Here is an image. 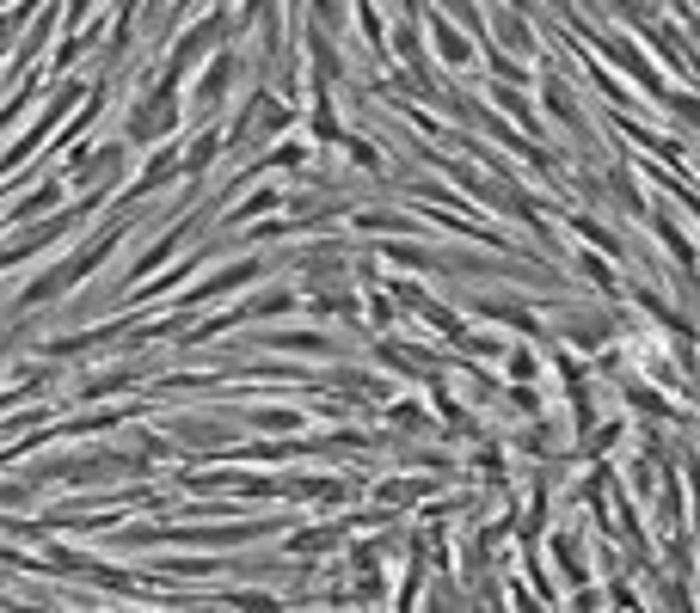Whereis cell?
<instances>
[{"label":"cell","mask_w":700,"mask_h":613,"mask_svg":"<svg viewBox=\"0 0 700 613\" xmlns=\"http://www.w3.org/2000/svg\"><path fill=\"white\" fill-rule=\"evenodd\" d=\"M424 490H431V478H388V485H381V504H418Z\"/></svg>","instance_id":"cell-22"},{"label":"cell","mask_w":700,"mask_h":613,"mask_svg":"<svg viewBox=\"0 0 700 613\" xmlns=\"http://www.w3.org/2000/svg\"><path fill=\"white\" fill-rule=\"evenodd\" d=\"M608 203H615L621 215H639V221H645V203H639V178H633L627 166L608 172Z\"/></svg>","instance_id":"cell-15"},{"label":"cell","mask_w":700,"mask_h":613,"mask_svg":"<svg viewBox=\"0 0 700 613\" xmlns=\"http://www.w3.org/2000/svg\"><path fill=\"white\" fill-rule=\"evenodd\" d=\"M541 99H547V111H553V117H560V123H565V129H572L577 141H590V117L577 111L572 86H565V80L553 74V68H547V74H541Z\"/></svg>","instance_id":"cell-5"},{"label":"cell","mask_w":700,"mask_h":613,"mask_svg":"<svg viewBox=\"0 0 700 613\" xmlns=\"http://www.w3.org/2000/svg\"><path fill=\"white\" fill-rule=\"evenodd\" d=\"M0 504H25V485H0Z\"/></svg>","instance_id":"cell-38"},{"label":"cell","mask_w":700,"mask_h":613,"mask_svg":"<svg viewBox=\"0 0 700 613\" xmlns=\"http://www.w3.org/2000/svg\"><path fill=\"white\" fill-rule=\"evenodd\" d=\"M510 374H516V381H529V374H535V356L529 350H510Z\"/></svg>","instance_id":"cell-37"},{"label":"cell","mask_w":700,"mask_h":613,"mask_svg":"<svg viewBox=\"0 0 700 613\" xmlns=\"http://www.w3.org/2000/svg\"><path fill=\"white\" fill-rule=\"evenodd\" d=\"M388 417H393V424H400V429H424V424H431V417H424L418 405H393Z\"/></svg>","instance_id":"cell-35"},{"label":"cell","mask_w":700,"mask_h":613,"mask_svg":"<svg viewBox=\"0 0 700 613\" xmlns=\"http://www.w3.org/2000/svg\"><path fill=\"white\" fill-rule=\"evenodd\" d=\"M265 166H277V172H296V166H301V148H296V141H283L277 153H265V160H259V172H265Z\"/></svg>","instance_id":"cell-33"},{"label":"cell","mask_w":700,"mask_h":613,"mask_svg":"<svg viewBox=\"0 0 700 613\" xmlns=\"http://www.w3.org/2000/svg\"><path fill=\"white\" fill-rule=\"evenodd\" d=\"M577 233H584V240H596L603 252H621V240H615V233H608L603 221H590V215H577Z\"/></svg>","instance_id":"cell-32"},{"label":"cell","mask_w":700,"mask_h":613,"mask_svg":"<svg viewBox=\"0 0 700 613\" xmlns=\"http://www.w3.org/2000/svg\"><path fill=\"white\" fill-rule=\"evenodd\" d=\"M74 282H68V270L56 264V270H44L37 282H25V294H19V307H44V301H56V294H68Z\"/></svg>","instance_id":"cell-17"},{"label":"cell","mask_w":700,"mask_h":613,"mask_svg":"<svg viewBox=\"0 0 700 613\" xmlns=\"http://www.w3.org/2000/svg\"><path fill=\"white\" fill-rule=\"evenodd\" d=\"M313 25H320V31H344V0H313Z\"/></svg>","instance_id":"cell-31"},{"label":"cell","mask_w":700,"mask_h":613,"mask_svg":"<svg viewBox=\"0 0 700 613\" xmlns=\"http://www.w3.org/2000/svg\"><path fill=\"white\" fill-rule=\"evenodd\" d=\"M265 350H308V356H338L332 332H259Z\"/></svg>","instance_id":"cell-9"},{"label":"cell","mask_w":700,"mask_h":613,"mask_svg":"<svg viewBox=\"0 0 700 613\" xmlns=\"http://www.w3.org/2000/svg\"><path fill=\"white\" fill-rule=\"evenodd\" d=\"M627 398H633L639 412H652V417H669V405H664V398H657V393H652V386H645V381H627Z\"/></svg>","instance_id":"cell-28"},{"label":"cell","mask_w":700,"mask_h":613,"mask_svg":"<svg viewBox=\"0 0 700 613\" xmlns=\"http://www.w3.org/2000/svg\"><path fill=\"white\" fill-rule=\"evenodd\" d=\"M283 123H289V105L271 99V92H252L240 105V117H233V129H221V148H252L259 136H277Z\"/></svg>","instance_id":"cell-2"},{"label":"cell","mask_w":700,"mask_h":613,"mask_svg":"<svg viewBox=\"0 0 700 613\" xmlns=\"http://www.w3.org/2000/svg\"><path fill=\"white\" fill-rule=\"evenodd\" d=\"M375 362L381 368H393V374H436V356H424V350H405V344H375Z\"/></svg>","instance_id":"cell-11"},{"label":"cell","mask_w":700,"mask_h":613,"mask_svg":"<svg viewBox=\"0 0 700 613\" xmlns=\"http://www.w3.org/2000/svg\"><path fill=\"white\" fill-rule=\"evenodd\" d=\"M577 264H584V276H590V282H596V289H603V294H621V282H615V270H608L603 258H590V252H584V258H577Z\"/></svg>","instance_id":"cell-30"},{"label":"cell","mask_w":700,"mask_h":613,"mask_svg":"<svg viewBox=\"0 0 700 613\" xmlns=\"http://www.w3.org/2000/svg\"><path fill=\"white\" fill-rule=\"evenodd\" d=\"M136 374H141V368H111V374H87V381H80V398H111V393H124Z\"/></svg>","instance_id":"cell-20"},{"label":"cell","mask_w":700,"mask_h":613,"mask_svg":"<svg viewBox=\"0 0 700 613\" xmlns=\"http://www.w3.org/2000/svg\"><path fill=\"white\" fill-rule=\"evenodd\" d=\"M553 552H560V565H565V577H572V589H584V552H577V540L560 534V540H553Z\"/></svg>","instance_id":"cell-23"},{"label":"cell","mask_w":700,"mask_h":613,"mask_svg":"<svg viewBox=\"0 0 700 613\" xmlns=\"http://www.w3.org/2000/svg\"><path fill=\"white\" fill-rule=\"evenodd\" d=\"M87 7H93V0H68V19H87Z\"/></svg>","instance_id":"cell-39"},{"label":"cell","mask_w":700,"mask_h":613,"mask_svg":"<svg viewBox=\"0 0 700 613\" xmlns=\"http://www.w3.org/2000/svg\"><path fill=\"white\" fill-rule=\"evenodd\" d=\"M216 44H221V19H203V25H191L185 37H179V49H172V61H167V80L191 74L203 56H216Z\"/></svg>","instance_id":"cell-3"},{"label":"cell","mask_w":700,"mask_h":613,"mask_svg":"<svg viewBox=\"0 0 700 613\" xmlns=\"http://www.w3.org/2000/svg\"><path fill=\"white\" fill-rule=\"evenodd\" d=\"M172 436H179V442H191V448H209V454H221V448H228V424H209V417H179V424H172Z\"/></svg>","instance_id":"cell-12"},{"label":"cell","mask_w":700,"mask_h":613,"mask_svg":"<svg viewBox=\"0 0 700 613\" xmlns=\"http://www.w3.org/2000/svg\"><path fill=\"white\" fill-rule=\"evenodd\" d=\"M56 203H62V178H44L25 203H13V221H37V215H56Z\"/></svg>","instance_id":"cell-16"},{"label":"cell","mask_w":700,"mask_h":613,"mask_svg":"<svg viewBox=\"0 0 700 613\" xmlns=\"http://www.w3.org/2000/svg\"><path fill=\"white\" fill-rule=\"evenodd\" d=\"M259 276H265V258H240V264H228V270L203 276L197 289H191V301H221V294L246 289V282H259Z\"/></svg>","instance_id":"cell-4"},{"label":"cell","mask_w":700,"mask_h":613,"mask_svg":"<svg viewBox=\"0 0 700 613\" xmlns=\"http://www.w3.org/2000/svg\"><path fill=\"white\" fill-rule=\"evenodd\" d=\"M492 37H498V49H516V56H535V31L523 13H492Z\"/></svg>","instance_id":"cell-10"},{"label":"cell","mask_w":700,"mask_h":613,"mask_svg":"<svg viewBox=\"0 0 700 613\" xmlns=\"http://www.w3.org/2000/svg\"><path fill=\"white\" fill-rule=\"evenodd\" d=\"M246 424L252 429H283V436H289V429H301V417L296 412H246Z\"/></svg>","instance_id":"cell-25"},{"label":"cell","mask_w":700,"mask_h":613,"mask_svg":"<svg viewBox=\"0 0 700 613\" xmlns=\"http://www.w3.org/2000/svg\"><path fill=\"white\" fill-rule=\"evenodd\" d=\"M363 313H369L375 325H388V320H393V301H388V289H381L375 276H369V301H363Z\"/></svg>","instance_id":"cell-27"},{"label":"cell","mask_w":700,"mask_h":613,"mask_svg":"<svg viewBox=\"0 0 700 613\" xmlns=\"http://www.w3.org/2000/svg\"><path fill=\"white\" fill-rule=\"evenodd\" d=\"M473 313H480V320H498V325H510V332H541V320H535V307H523V301H510V294H480V301H473Z\"/></svg>","instance_id":"cell-7"},{"label":"cell","mask_w":700,"mask_h":613,"mask_svg":"<svg viewBox=\"0 0 700 613\" xmlns=\"http://www.w3.org/2000/svg\"><path fill=\"white\" fill-rule=\"evenodd\" d=\"M431 37H436V49H443V61H455V68H467L473 61V44H467L455 25H443V19H431Z\"/></svg>","instance_id":"cell-19"},{"label":"cell","mask_w":700,"mask_h":613,"mask_svg":"<svg viewBox=\"0 0 700 613\" xmlns=\"http://www.w3.org/2000/svg\"><path fill=\"white\" fill-rule=\"evenodd\" d=\"M167 178H179V153H172V148L148 160V172H141V178L129 184L124 197H129V203H141V197H148V190H160V184H167Z\"/></svg>","instance_id":"cell-14"},{"label":"cell","mask_w":700,"mask_h":613,"mask_svg":"<svg viewBox=\"0 0 700 613\" xmlns=\"http://www.w3.org/2000/svg\"><path fill=\"white\" fill-rule=\"evenodd\" d=\"M289 307H296V289H265L259 301H246V307H240L233 320H277V313H289Z\"/></svg>","instance_id":"cell-18"},{"label":"cell","mask_w":700,"mask_h":613,"mask_svg":"<svg viewBox=\"0 0 700 613\" xmlns=\"http://www.w3.org/2000/svg\"><path fill=\"white\" fill-rule=\"evenodd\" d=\"M332 386H344V398H351V405H375V398L393 393L381 374H357V368H338V374H332Z\"/></svg>","instance_id":"cell-13"},{"label":"cell","mask_w":700,"mask_h":613,"mask_svg":"<svg viewBox=\"0 0 700 613\" xmlns=\"http://www.w3.org/2000/svg\"><path fill=\"white\" fill-rule=\"evenodd\" d=\"M344 153L357 160L363 172H381V153H375V141H363V136H344Z\"/></svg>","instance_id":"cell-29"},{"label":"cell","mask_w":700,"mask_h":613,"mask_svg":"<svg viewBox=\"0 0 700 613\" xmlns=\"http://www.w3.org/2000/svg\"><path fill=\"white\" fill-rule=\"evenodd\" d=\"M216 153H221V129H216V123H209V129H203V136L191 141V153H185V160H179V172H203V166H209V160H216Z\"/></svg>","instance_id":"cell-21"},{"label":"cell","mask_w":700,"mask_h":613,"mask_svg":"<svg viewBox=\"0 0 700 613\" xmlns=\"http://www.w3.org/2000/svg\"><path fill=\"white\" fill-rule=\"evenodd\" d=\"M233 608H246V613H277V601H271V595H233Z\"/></svg>","instance_id":"cell-36"},{"label":"cell","mask_w":700,"mask_h":613,"mask_svg":"<svg viewBox=\"0 0 700 613\" xmlns=\"http://www.w3.org/2000/svg\"><path fill=\"white\" fill-rule=\"evenodd\" d=\"M277 190H259V197H252V203H240V209H233V221H246V215H265V209H277Z\"/></svg>","instance_id":"cell-34"},{"label":"cell","mask_w":700,"mask_h":613,"mask_svg":"<svg viewBox=\"0 0 700 613\" xmlns=\"http://www.w3.org/2000/svg\"><path fill=\"white\" fill-rule=\"evenodd\" d=\"M313 136L338 141V111H332V99H326V80H320V105H313Z\"/></svg>","instance_id":"cell-24"},{"label":"cell","mask_w":700,"mask_h":613,"mask_svg":"<svg viewBox=\"0 0 700 613\" xmlns=\"http://www.w3.org/2000/svg\"><path fill=\"white\" fill-rule=\"evenodd\" d=\"M233 74H240V56L233 49H216V61L203 68V80H197V105L216 117V105L228 99V86H233Z\"/></svg>","instance_id":"cell-6"},{"label":"cell","mask_w":700,"mask_h":613,"mask_svg":"<svg viewBox=\"0 0 700 613\" xmlns=\"http://www.w3.org/2000/svg\"><path fill=\"white\" fill-rule=\"evenodd\" d=\"M117 240H124V228H117V221H111V228H99L93 240H87V245L74 252V264H62V270H68V282H80V276H93L99 264L111 258V245H117Z\"/></svg>","instance_id":"cell-8"},{"label":"cell","mask_w":700,"mask_h":613,"mask_svg":"<svg viewBox=\"0 0 700 613\" xmlns=\"http://www.w3.org/2000/svg\"><path fill=\"white\" fill-rule=\"evenodd\" d=\"M172 129H179V105H172V80L160 74L154 86L136 99V111H129L124 141H129V148H141V141H160V136H172Z\"/></svg>","instance_id":"cell-1"},{"label":"cell","mask_w":700,"mask_h":613,"mask_svg":"<svg viewBox=\"0 0 700 613\" xmlns=\"http://www.w3.org/2000/svg\"><path fill=\"white\" fill-rule=\"evenodd\" d=\"M498 105L510 111V117L523 123V129H535V111H529V99H523V92H510V86H504V80H498Z\"/></svg>","instance_id":"cell-26"}]
</instances>
